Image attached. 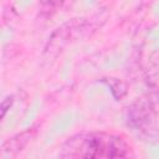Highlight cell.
<instances>
[{"mask_svg": "<svg viewBox=\"0 0 159 159\" xmlns=\"http://www.w3.org/2000/svg\"><path fill=\"white\" fill-rule=\"evenodd\" d=\"M130 147L119 135L104 132L78 133L68 138L58 152L61 158H125Z\"/></svg>", "mask_w": 159, "mask_h": 159, "instance_id": "obj_1", "label": "cell"}, {"mask_svg": "<svg viewBox=\"0 0 159 159\" xmlns=\"http://www.w3.org/2000/svg\"><path fill=\"white\" fill-rule=\"evenodd\" d=\"M91 29V22L86 19H72L61 26H58L52 35L48 37L45 46V55L48 57L58 55L66 46L75 42L77 39H81Z\"/></svg>", "mask_w": 159, "mask_h": 159, "instance_id": "obj_2", "label": "cell"}, {"mask_svg": "<svg viewBox=\"0 0 159 159\" xmlns=\"http://www.w3.org/2000/svg\"><path fill=\"white\" fill-rule=\"evenodd\" d=\"M128 123L138 134L148 138V140L158 135V128L153 113L144 103L138 102L128 108Z\"/></svg>", "mask_w": 159, "mask_h": 159, "instance_id": "obj_3", "label": "cell"}, {"mask_svg": "<svg viewBox=\"0 0 159 159\" xmlns=\"http://www.w3.org/2000/svg\"><path fill=\"white\" fill-rule=\"evenodd\" d=\"M36 134H37V128L36 127H31V128H27L26 130H24L21 133H17L16 135L9 138L1 145L0 157L4 158V159L17 157L34 140Z\"/></svg>", "mask_w": 159, "mask_h": 159, "instance_id": "obj_4", "label": "cell"}, {"mask_svg": "<svg viewBox=\"0 0 159 159\" xmlns=\"http://www.w3.org/2000/svg\"><path fill=\"white\" fill-rule=\"evenodd\" d=\"M11 104H12V97H6L4 101H2V103H1V118H4L5 117V114H6V111L7 109H10V107H11Z\"/></svg>", "mask_w": 159, "mask_h": 159, "instance_id": "obj_5", "label": "cell"}]
</instances>
